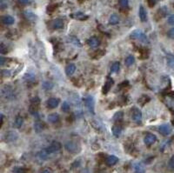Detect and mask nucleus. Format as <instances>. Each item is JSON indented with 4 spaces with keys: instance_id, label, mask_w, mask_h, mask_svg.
Segmentation results:
<instances>
[{
    "instance_id": "f257e3e1",
    "label": "nucleus",
    "mask_w": 174,
    "mask_h": 173,
    "mask_svg": "<svg viewBox=\"0 0 174 173\" xmlns=\"http://www.w3.org/2000/svg\"><path fill=\"white\" fill-rule=\"evenodd\" d=\"M130 38L131 39H137V40H139L140 42L144 43V44H149V39L148 38L146 37V35L139 31V30H136V31H133L131 35H130Z\"/></svg>"
},
{
    "instance_id": "f03ea898",
    "label": "nucleus",
    "mask_w": 174,
    "mask_h": 173,
    "mask_svg": "<svg viewBox=\"0 0 174 173\" xmlns=\"http://www.w3.org/2000/svg\"><path fill=\"white\" fill-rule=\"evenodd\" d=\"M131 117L136 123H140L142 121V112H141V111L137 107H133L131 109Z\"/></svg>"
},
{
    "instance_id": "7ed1b4c3",
    "label": "nucleus",
    "mask_w": 174,
    "mask_h": 173,
    "mask_svg": "<svg viewBox=\"0 0 174 173\" xmlns=\"http://www.w3.org/2000/svg\"><path fill=\"white\" fill-rule=\"evenodd\" d=\"M65 147L71 153H76V152H78L79 150V146L78 145V143H75V142H72V141L67 142L65 143Z\"/></svg>"
},
{
    "instance_id": "20e7f679",
    "label": "nucleus",
    "mask_w": 174,
    "mask_h": 173,
    "mask_svg": "<svg viewBox=\"0 0 174 173\" xmlns=\"http://www.w3.org/2000/svg\"><path fill=\"white\" fill-rule=\"evenodd\" d=\"M85 106L86 108L88 109V111L94 114V105H95V103H94V99L91 96H88L87 97H85Z\"/></svg>"
},
{
    "instance_id": "39448f33",
    "label": "nucleus",
    "mask_w": 174,
    "mask_h": 173,
    "mask_svg": "<svg viewBox=\"0 0 174 173\" xmlns=\"http://www.w3.org/2000/svg\"><path fill=\"white\" fill-rule=\"evenodd\" d=\"M61 149V143L59 142H52V144L46 148L47 151L52 154V153H54V152H57L59 150Z\"/></svg>"
},
{
    "instance_id": "423d86ee",
    "label": "nucleus",
    "mask_w": 174,
    "mask_h": 173,
    "mask_svg": "<svg viewBox=\"0 0 174 173\" xmlns=\"http://www.w3.org/2000/svg\"><path fill=\"white\" fill-rule=\"evenodd\" d=\"M50 26L54 29V30H58V29H61L63 28L64 26V21L60 19H54L52 20L51 23H50Z\"/></svg>"
},
{
    "instance_id": "0eeeda50",
    "label": "nucleus",
    "mask_w": 174,
    "mask_h": 173,
    "mask_svg": "<svg viewBox=\"0 0 174 173\" xmlns=\"http://www.w3.org/2000/svg\"><path fill=\"white\" fill-rule=\"evenodd\" d=\"M157 141V137L154 134H151V133H147L145 136H144V142L145 144L147 145H151L152 143H154L155 142Z\"/></svg>"
},
{
    "instance_id": "6e6552de",
    "label": "nucleus",
    "mask_w": 174,
    "mask_h": 173,
    "mask_svg": "<svg viewBox=\"0 0 174 173\" xmlns=\"http://www.w3.org/2000/svg\"><path fill=\"white\" fill-rule=\"evenodd\" d=\"M159 133L162 134L163 136H168L171 132V128L169 124H164L162 125L159 126Z\"/></svg>"
},
{
    "instance_id": "1a4fd4ad",
    "label": "nucleus",
    "mask_w": 174,
    "mask_h": 173,
    "mask_svg": "<svg viewBox=\"0 0 174 173\" xmlns=\"http://www.w3.org/2000/svg\"><path fill=\"white\" fill-rule=\"evenodd\" d=\"M59 104V99L58 98H56V97H51L47 100V103H46V105L48 108L50 109H54L56 107H58Z\"/></svg>"
},
{
    "instance_id": "9d476101",
    "label": "nucleus",
    "mask_w": 174,
    "mask_h": 173,
    "mask_svg": "<svg viewBox=\"0 0 174 173\" xmlns=\"http://www.w3.org/2000/svg\"><path fill=\"white\" fill-rule=\"evenodd\" d=\"M87 44L91 48H96L100 45V40L97 37H91L87 40Z\"/></svg>"
},
{
    "instance_id": "9b49d317",
    "label": "nucleus",
    "mask_w": 174,
    "mask_h": 173,
    "mask_svg": "<svg viewBox=\"0 0 174 173\" xmlns=\"http://www.w3.org/2000/svg\"><path fill=\"white\" fill-rule=\"evenodd\" d=\"M118 161V158L116 157V156H113V155H111V156H108L105 159V163L108 166H112V165H115Z\"/></svg>"
},
{
    "instance_id": "f8f14e48",
    "label": "nucleus",
    "mask_w": 174,
    "mask_h": 173,
    "mask_svg": "<svg viewBox=\"0 0 174 173\" xmlns=\"http://www.w3.org/2000/svg\"><path fill=\"white\" fill-rule=\"evenodd\" d=\"M112 84H113V80H112L111 78H107V81L105 82V85H104V87H103V93L106 94V93L110 91V89L111 88Z\"/></svg>"
},
{
    "instance_id": "ddd939ff",
    "label": "nucleus",
    "mask_w": 174,
    "mask_h": 173,
    "mask_svg": "<svg viewBox=\"0 0 174 173\" xmlns=\"http://www.w3.org/2000/svg\"><path fill=\"white\" fill-rule=\"evenodd\" d=\"M138 15H139V19L142 22H145L147 20V13L145 9L141 5L139 7V11H138Z\"/></svg>"
},
{
    "instance_id": "4468645a",
    "label": "nucleus",
    "mask_w": 174,
    "mask_h": 173,
    "mask_svg": "<svg viewBox=\"0 0 174 173\" xmlns=\"http://www.w3.org/2000/svg\"><path fill=\"white\" fill-rule=\"evenodd\" d=\"M71 17L73 19H78V20H85V19H88V16L84 14L83 12H76V13H73L71 15Z\"/></svg>"
},
{
    "instance_id": "2eb2a0df",
    "label": "nucleus",
    "mask_w": 174,
    "mask_h": 173,
    "mask_svg": "<svg viewBox=\"0 0 174 173\" xmlns=\"http://www.w3.org/2000/svg\"><path fill=\"white\" fill-rule=\"evenodd\" d=\"M2 22H3V24H5L6 25H13L14 24L15 19H14L13 17L7 15V16H4L2 18Z\"/></svg>"
},
{
    "instance_id": "dca6fc26",
    "label": "nucleus",
    "mask_w": 174,
    "mask_h": 173,
    "mask_svg": "<svg viewBox=\"0 0 174 173\" xmlns=\"http://www.w3.org/2000/svg\"><path fill=\"white\" fill-rule=\"evenodd\" d=\"M111 130H112V134L116 137H118L121 133H122V127L120 125H118V124H115L112 126L111 128Z\"/></svg>"
},
{
    "instance_id": "f3484780",
    "label": "nucleus",
    "mask_w": 174,
    "mask_h": 173,
    "mask_svg": "<svg viewBox=\"0 0 174 173\" xmlns=\"http://www.w3.org/2000/svg\"><path fill=\"white\" fill-rule=\"evenodd\" d=\"M12 89H11V87H9V86H6V87H4L3 89H2V95H3V97H6V98H9V97H11L12 96Z\"/></svg>"
},
{
    "instance_id": "a211bd4d",
    "label": "nucleus",
    "mask_w": 174,
    "mask_h": 173,
    "mask_svg": "<svg viewBox=\"0 0 174 173\" xmlns=\"http://www.w3.org/2000/svg\"><path fill=\"white\" fill-rule=\"evenodd\" d=\"M24 16H25V18L27 20H29V21H34V20H36V19H37V16H36L32 12H31V11H25V12H24Z\"/></svg>"
},
{
    "instance_id": "6ab92c4d",
    "label": "nucleus",
    "mask_w": 174,
    "mask_h": 173,
    "mask_svg": "<svg viewBox=\"0 0 174 173\" xmlns=\"http://www.w3.org/2000/svg\"><path fill=\"white\" fill-rule=\"evenodd\" d=\"M75 71H76V65H75L74 64H70V65H68L66 66V68H65V73H66V75H68V76L72 75V74L75 72Z\"/></svg>"
},
{
    "instance_id": "aec40b11",
    "label": "nucleus",
    "mask_w": 174,
    "mask_h": 173,
    "mask_svg": "<svg viewBox=\"0 0 174 173\" xmlns=\"http://www.w3.org/2000/svg\"><path fill=\"white\" fill-rule=\"evenodd\" d=\"M166 62L169 67L174 68V55L167 54L166 55Z\"/></svg>"
},
{
    "instance_id": "412c9836",
    "label": "nucleus",
    "mask_w": 174,
    "mask_h": 173,
    "mask_svg": "<svg viewBox=\"0 0 174 173\" xmlns=\"http://www.w3.org/2000/svg\"><path fill=\"white\" fill-rule=\"evenodd\" d=\"M118 23H119V18H118V16L116 15V14L111 15V17L109 19V24L112 25H117Z\"/></svg>"
},
{
    "instance_id": "4be33fe9",
    "label": "nucleus",
    "mask_w": 174,
    "mask_h": 173,
    "mask_svg": "<svg viewBox=\"0 0 174 173\" xmlns=\"http://www.w3.org/2000/svg\"><path fill=\"white\" fill-rule=\"evenodd\" d=\"M68 41H69L70 43H72V45H74L75 46H78V47H81V46H82L80 41H79L76 37H73V36L69 37V38H68Z\"/></svg>"
},
{
    "instance_id": "5701e85b",
    "label": "nucleus",
    "mask_w": 174,
    "mask_h": 173,
    "mask_svg": "<svg viewBox=\"0 0 174 173\" xmlns=\"http://www.w3.org/2000/svg\"><path fill=\"white\" fill-rule=\"evenodd\" d=\"M58 120H59V116H58V113H52L48 117V121L51 122V123L54 124V123L58 122Z\"/></svg>"
},
{
    "instance_id": "b1692460",
    "label": "nucleus",
    "mask_w": 174,
    "mask_h": 173,
    "mask_svg": "<svg viewBox=\"0 0 174 173\" xmlns=\"http://www.w3.org/2000/svg\"><path fill=\"white\" fill-rule=\"evenodd\" d=\"M34 129L36 132H41L45 129V124L42 122H36L34 124Z\"/></svg>"
},
{
    "instance_id": "393cba45",
    "label": "nucleus",
    "mask_w": 174,
    "mask_h": 173,
    "mask_svg": "<svg viewBox=\"0 0 174 173\" xmlns=\"http://www.w3.org/2000/svg\"><path fill=\"white\" fill-rule=\"evenodd\" d=\"M50 155V153L47 151V150L46 149H45V150H42L41 151H39V153H38V157L40 158V159H42V160H45V159H47V157H48V156Z\"/></svg>"
},
{
    "instance_id": "a878e982",
    "label": "nucleus",
    "mask_w": 174,
    "mask_h": 173,
    "mask_svg": "<svg viewBox=\"0 0 174 173\" xmlns=\"http://www.w3.org/2000/svg\"><path fill=\"white\" fill-rule=\"evenodd\" d=\"M134 170H135L136 173H144L145 172L144 167L139 163H137L134 164Z\"/></svg>"
},
{
    "instance_id": "bb28decb",
    "label": "nucleus",
    "mask_w": 174,
    "mask_h": 173,
    "mask_svg": "<svg viewBox=\"0 0 174 173\" xmlns=\"http://www.w3.org/2000/svg\"><path fill=\"white\" fill-rule=\"evenodd\" d=\"M123 117H124V113L122 111H118L114 114L113 116V120L115 122H119L123 119Z\"/></svg>"
},
{
    "instance_id": "cd10ccee",
    "label": "nucleus",
    "mask_w": 174,
    "mask_h": 173,
    "mask_svg": "<svg viewBox=\"0 0 174 173\" xmlns=\"http://www.w3.org/2000/svg\"><path fill=\"white\" fill-rule=\"evenodd\" d=\"M104 54H105V51H104L98 50V51L93 52V54L91 55V58H94V59H98V58H100L101 57H103Z\"/></svg>"
},
{
    "instance_id": "c85d7f7f",
    "label": "nucleus",
    "mask_w": 174,
    "mask_h": 173,
    "mask_svg": "<svg viewBox=\"0 0 174 173\" xmlns=\"http://www.w3.org/2000/svg\"><path fill=\"white\" fill-rule=\"evenodd\" d=\"M23 123H24V119H23V117H20V116H18V117H16V119H15V123H14V124H15V126H16L17 128H20V127L23 125Z\"/></svg>"
},
{
    "instance_id": "c756f323",
    "label": "nucleus",
    "mask_w": 174,
    "mask_h": 173,
    "mask_svg": "<svg viewBox=\"0 0 174 173\" xmlns=\"http://www.w3.org/2000/svg\"><path fill=\"white\" fill-rule=\"evenodd\" d=\"M17 137H18V135L15 132L12 131V132H9V133L6 134V140H8V141H13V140H15L17 138Z\"/></svg>"
},
{
    "instance_id": "7c9ffc66",
    "label": "nucleus",
    "mask_w": 174,
    "mask_h": 173,
    "mask_svg": "<svg viewBox=\"0 0 174 173\" xmlns=\"http://www.w3.org/2000/svg\"><path fill=\"white\" fill-rule=\"evenodd\" d=\"M134 61H135V59H134V57H133V56H128V57L125 58V65H126L127 66H131L132 64H134Z\"/></svg>"
},
{
    "instance_id": "2f4dec72",
    "label": "nucleus",
    "mask_w": 174,
    "mask_h": 173,
    "mask_svg": "<svg viewBox=\"0 0 174 173\" xmlns=\"http://www.w3.org/2000/svg\"><path fill=\"white\" fill-rule=\"evenodd\" d=\"M166 13H167V9H166L165 7H163V8L159 9L158 12H157V14L159 15V19L164 17V16L166 15Z\"/></svg>"
},
{
    "instance_id": "473e14b6",
    "label": "nucleus",
    "mask_w": 174,
    "mask_h": 173,
    "mask_svg": "<svg viewBox=\"0 0 174 173\" xmlns=\"http://www.w3.org/2000/svg\"><path fill=\"white\" fill-rule=\"evenodd\" d=\"M119 63L118 62H115L112 65H111V72H118V70H119Z\"/></svg>"
},
{
    "instance_id": "72a5a7b5",
    "label": "nucleus",
    "mask_w": 174,
    "mask_h": 173,
    "mask_svg": "<svg viewBox=\"0 0 174 173\" xmlns=\"http://www.w3.org/2000/svg\"><path fill=\"white\" fill-rule=\"evenodd\" d=\"M12 173H27V170L25 168H21V167H16L14 168Z\"/></svg>"
},
{
    "instance_id": "f704fd0d",
    "label": "nucleus",
    "mask_w": 174,
    "mask_h": 173,
    "mask_svg": "<svg viewBox=\"0 0 174 173\" xmlns=\"http://www.w3.org/2000/svg\"><path fill=\"white\" fill-rule=\"evenodd\" d=\"M62 111H65V112H68L70 111V104L68 102H64L63 104H62Z\"/></svg>"
},
{
    "instance_id": "c9c22d12",
    "label": "nucleus",
    "mask_w": 174,
    "mask_h": 173,
    "mask_svg": "<svg viewBox=\"0 0 174 173\" xmlns=\"http://www.w3.org/2000/svg\"><path fill=\"white\" fill-rule=\"evenodd\" d=\"M128 4H129V1L128 0H119V5L122 8H126L128 7Z\"/></svg>"
},
{
    "instance_id": "e433bc0d",
    "label": "nucleus",
    "mask_w": 174,
    "mask_h": 173,
    "mask_svg": "<svg viewBox=\"0 0 174 173\" xmlns=\"http://www.w3.org/2000/svg\"><path fill=\"white\" fill-rule=\"evenodd\" d=\"M24 79L26 80L27 82H32V80H34V76H32V75L29 74V73H27V74H25V76L24 77Z\"/></svg>"
},
{
    "instance_id": "4c0bfd02",
    "label": "nucleus",
    "mask_w": 174,
    "mask_h": 173,
    "mask_svg": "<svg viewBox=\"0 0 174 173\" xmlns=\"http://www.w3.org/2000/svg\"><path fill=\"white\" fill-rule=\"evenodd\" d=\"M167 22H168L169 25H174V14L171 15V16L168 18Z\"/></svg>"
},
{
    "instance_id": "58836bf2",
    "label": "nucleus",
    "mask_w": 174,
    "mask_h": 173,
    "mask_svg": "<svg viewBox=\"0 0 174 173\" xmlns=\"http://www.w3.org/2000/svg\"><path fill=\"white\" fill-rule=\"evenodd\" d=\"M52 86H53V84H52V83H50V82H45V83L44 84V88H45V90H50V89L52 88Z\"/></svg>"
},
{
    "instance_id": "ea45409f",
    "label": "nucleus",
    "mask_w": 174,
    "mask_h": 173,
    "mask_svg": "<svg viewBox=\"0 0 174 173\" xmlns=\"http://www.w3.org/2000/svg\"><path fill=\"white\" fill-rule=\"evenodd\" d=\"M0 52L2 54H6L7 52V49L6 48V46L3 43H1V45H0Z\"/></svg>"
},
{
    "instance_id": "a19ab883",
    "label": "nucleus",
    "mask_w": 174,
    "mask_h": 173,
    "mask_svg": "<svg viewBox=\"0 0 174 173\" xmlns=\"http://www.w3.org/2000/svg\"><path fill=\"white\" fill-rule=\"evenodd\" d=\"M167 35H168V37H169L170 38H174V27L171 28V30H169Z\"/></svg>"
},
{
    "instance_id": "79ce46f5",
    "label": "nucleus",
    "mask_w": 174,
    "mask_h": 173,
    "mask_svg": "<svg viewBox=\"0 0 174 173\" xmlns=\"http://www.w3.org/2000/svg\"><path fill=\"white\" fill-rule=\"evenodd\" d=\"M2 76L3 77H9L11 76V71L8 70H3L2 71Z\"/></svg>"
},
{
    "instance_id": "37998d69",
    "label": "nucleus",
    "mask_w": 174,
    "mask_h": 173,
    "mask_svg": "<svg viewBox=\"0 0 174 173\" xmlns=\"http://www.w3.org/2000/svg\"><path fill=\"white\" fill-rule=\"evenodd\" d=\"M169 166L171 168V169H174V156H172L169 161Z\"/></svg>"
},
{
    "instance_id": "c03bdc74",
    "label": "nucleus",
    "mask_w": 174,
    "mask_h": 173,
    "mask_svg": "<svg viewBox=\"0 0 174 173\" xmlns=\"http://www.w3.org/2000/svg\"><path fill=\"white\" fill-rule=\"evenodd\" d=\"M56 8H57V5H52L48 6V8H47L48 12H52Z\"/></svg>"
},
{
    "instance_id": "a18cd8bd",
    "label": "nucleus",
    "mask_w": 174,
    "mask_h": 173,
    "mask_svg": "<svg viewBox=\"0 0 174 173\" xmlns=\"http://www.w3.org/2000/svg\"><path fill=\"white\" fill-rule=\"evenodd\" d=\"M156 2H157V0H148L149 5H150L151 7L154 6V5H155V4H156Z\"/></svg>"
},
{
    "instance_id": "49530a36",
    "label": "nucleus",
    "mask_w": 174,
    "mask_h": 173,
    "mask_svg": "<svg viewBox=\"0 0 174 173\" xmlns=\"http://www.w3.org/2000/svg\"><path fill=\"white\" fill-rule=\"evenodd\" d=\"M126 85H128V81H124L123 83H121L119 84V87H120V89H122V88H124Z\"/></svg>"
},
{
    "instance_id": "de8ad7c7",
    "label": "nucleus",
    "mask_w": 174,
    "mask_h": 173,
    "mask_svg": "<svg viewBox=\"0 0 174 173\" xmlns=\"http://www.w3.org/2000/svg\"><path fill=\"white\" fill-rule=\"evenodd\" d=\"M18 1H19V3H20V4H27L29 1H30V0H18Z\"/></svg>"
},
{
    "instance_id": "09e8293b",
    "label": "nucleus",
    "mask_w": 174,
    "mask_h": 173,
    "mask_svg": "<svg viewBox=\"0 0 174 173\" xmlns=\"http://www.w3.org/2000/svg\"><path fill=\"white\" fill-rule=\"evenodd\" d=\"M5 62H6V58H4L3 57L0 58V65H4Z\"/></svg>"
},
{
    "instance_id": "8fccbe9b",
    "label": "nucleus",
    "mask_w": 174,
    "mask_h": 173,
    "mask_svg": "<svg viewBox=\"0 0 174 173\" xmlns=\"http://www.w3.org/2000/svg\"><path fill=\"white\" fill-rule=\"evenodd\" d=\"M41 173H52V172H51V170H43Z\"/></svg>"
}]
</instances>
